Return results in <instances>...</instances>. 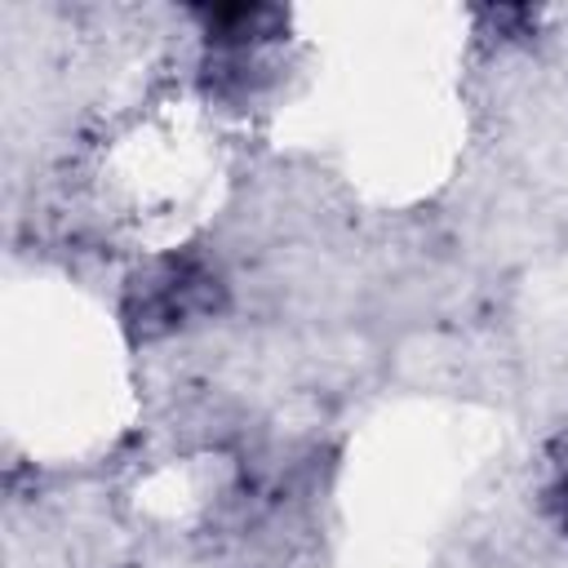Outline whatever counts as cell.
Returning <instances> with one entry per match:
<instances>
[{
	"mask_svg": "<svg viewBox=\"0 0 568 568\" xmlns=\"http://www.w3.org/2000/svg\"><path fill=\"white\" fill-rule=\"evenodd\" d=\"M550 510H555L559 528L568 532V466H564V475H559V479H555V488H550Z\"/></svg>",
	"mask_w": 568,
	"mask_h": 568,
	"instance_id": "cell-3",
	"label": "cell"
},
{
	"mask_svg": "<svg viewBox=\"0 0 568 568\" xmlns=\"http://www.w3.org/2000/svg\"><path fill=\"white\" fill-rule=\"evenodd\" d=\"M195 18L204 22L209 40L226 44V49H248V44L275 40L288 22V13L275 4H213V9H200Z\"/></svg>",
	"mask_w": 568,
	"mask_h": 568,
	"instance_id": "cell-2",
	"label": "cell"
},
{
	"mask_svg": "<svg viewBox=\"0 0 568 568\" xmlns=\"http://www.w3.org/2000/svg\"><path fill=\"white\" fill-rule=\"evenodd\" d=\"M217 302H222L217 275L191 257H173L133 280L124 315H129L133 333L155 337V333H173V328L217 311Z\"/></svg>",
	"mask_w": 568,
	"mask_h": 568,
	"instance_id": "cell-1",
	"label": "cell"
}]
</instances>
